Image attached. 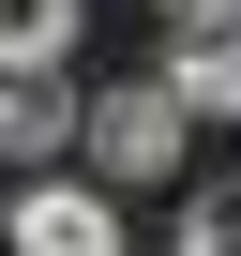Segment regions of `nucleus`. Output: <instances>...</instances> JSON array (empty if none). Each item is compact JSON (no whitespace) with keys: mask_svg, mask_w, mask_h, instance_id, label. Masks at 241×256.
<instances>
[{"mask_svg":"<svg viewBox=\"0 0 241 256\" xmlns=\"http://www.w3.org/2000/svg\"><path fill=\"white\" fill-rule=\"evenodd\" d=\"M181 256H241V181H196V211H181Z\"/></svg>","mask_w":241,"mask_h":256,"instance_id":"obj_6","label":"nucleus"},{"mask_svg":"<svg viewBox=\"0 0 241 256\" xmlns=\"http://www.w3.org/2000/svg\"><path fill=\"white\" fill-rule=\"evenodd\" d=\"M181 136H196V120H181V90H166V76H120L106 106H76V151L106 166V196H120V181H166V166H181Z\"/></svg>","mask_w":241,"mask_h":256,"instance_id":"obj_1","label":"nucleus"},{"mask_svg":"<svg viewBox=\"0 0 241 256\" xmlns=\"http://www.w3.org/2000/svg\"><path fill=\"white\" fill-rule=\"evenodd\" d=\"M151 16H166V30H226L241 0H151Z\"/></svg>","mask_w":241,"mask_h":256,"instance_id":"obj_7","label":"nucleus"},{"mask_svg":"<svg viewBox=\"0 0 241 256\" xmlns=\"http://www.w3.org/2000/svg\"><path fill=\"white\" fill-rule=\"evenodd\" d=\"M166 90H181V120H241V16L226 30H181L166 46Z\"/></svg>","mask_w":241,"mask_h":256,"instance_id":"obj_3","label":"nucleus"},{"mask_svg":"<svg viewBox=\"0 0 241 256\" xmlns=\"http://www.w3.org/2000/svg\"><path fill=\"white\" fill-rule=\"evenodd\" d=\"M46 151H76V90L60 76H0V166H46Z\"/></svg>","mask_w":241,"mask_h":256,"instance_id":"obj_4","label":"nucleus"},{"mask_svg":"<svg viewBox=\"0 0 241 256\" xmlns=\"http://www.w3.org/2000/svg\"><path fill=\"white\" fill-rule=\"evenodd\" d=\"M0 256H120L106 181H16V211H0Z\"/></svg>","mask_w":241,"mask_h":256,"instance_id":"obj_2","label":"nucleus"},{"mask_svg":"<svg viewBox=\"0 0 241 256\" xmlns=\"http://www.w3.org/2000/svg\"><path fill=\"white\" fill-rule=\"evenodd\" d=\"M76 46V0H0V76H60Z\"/></svg>","mask_w":241,"mask_h":256,"instance_id":"obj_5","label":"nucleus"}]
</instances>
